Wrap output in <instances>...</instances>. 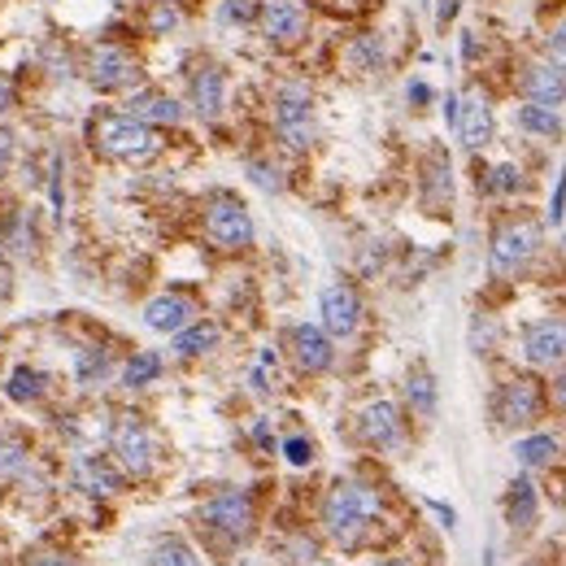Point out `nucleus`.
<instances>
[{"instance_id": "nucleus-21", "label": "nucleus", "mask_w": 566, "mask_h": 566, "mask_svg": "<svg viewBox=\"0 0 566 566\" xmlns=\"http://www.w3.org/2000/svg\"><path fill=\"white\" fill-rule=\"evenodd\" d=\"M514 126L523 131V135H532V140H558L563 135V118L558 110H550V106H514Z\"/></svg>"}, {"instance_id": "nucleus-24", "label": "nucleus", "mask_w": 566, "mask_h": 566, "mask_svg": "<svg viewBox=\"0 0 566 566\" xmlns=\"http://www.w3.org/2000/svg\"><path fill=\"white\" fill-rule=\"evenodd\" d=\"M75 484L84 492L106 497V492H118V470H113L110 462H101V457H79L75 462Z\"/></svg>"}, {"instance_id": "nucleus-34", "label": "nucleus", "mask_w": 566, "mask_h": 566, "mask_svg": "<svg viewBox=\"0 0 566 566\" xmlns=\"http://www.w3.org/2000/svg\"><path fill=\"white\" fill-rule=\"evenodd\" d=\"M545 57H550L554 66H563V70H566V18L550 26V35H545Z\"/></svg>"}, {"instance_id": "nucleus-37", "label": "nucleus", "mask_w": 566, "mask_h": 566, "mask_svg": "<svg viewBox=\"0 0 566 566\" xmlns=\"http://www.w3.org/2000/svg\"><path fill=\"white\" fill-rule=\"evenodd\" d=\"M148 26H153L157 35H166V31H175V26H179V9H175L170 0H162V4L153 9V18H148Z\"/></svg>"}, {"instance_id": "nucleus-41", "label": "nucleus", "mask_w": 566, "mask_h": 566, "mask_svg": "<svg viewBox=\"0 0 566 566\" xmlns=\"http://www.w3.org/2000/svg\"><path fill=\"white\" fill-rule=\"evenodd\" d=\"M457 13H462V0H436V26H450Z\"/></svg>"}, {"instance_id": "nucleus-48", "label": "nucleus", "mask_w": 566, "mask_h": 566, "mask_svg": "<svg viewBox=\"0 0 566 566\" xmlns=\"http://www.w3.org/2000/svg\"><path fill=\"white\" fill-rule=\"evenodd\" d=\"M453 118H457V92L445 97V122H450V126H453Z\"/></svg>"}, {"instance_id": "nucleus-9", "label": "nucleus", "mask_w": 566, "mask_h": 566, "mask_svg": "<svg viewBox=\"0 0 566 566\" xmlns=\"http://www.w3.org/2000/svg\"><path fill=\"white\" fill-rule=\"evenodd\" d=\"M206 231H210V240H214L219 248H226V253H240V248L253 244V219H248L244 201L231 197V192H219V197L210 201V210H206Z\"/></svg>"}, {"instance_id": "nucleus-13", "label": "nucleus", "mask_w": 566, "mask_h": 566, "mask_svg": "<svg viewBox=\"0 0 566 566\" xmlns=\"http://www.w3.org/2000/svg\"><path fill=\"white\" fill-rule=\"evenodd\" d=\"M319 314H323V332L332 340L353 336L357 323H362V297H357V288H353V284H332V288H323Z\"/></svg>"}, {"instance_id": "nucleus-44", "label": "nucleus", "mask_w": 566, "mask_h": 566, "mask_svg": "<svg viewBox=\"0 0 566 566\" xmlns=\"http://www.w3.org/2000/svg\"><path fill=\"white\" fill-rule=\"evenodd\" d=\"M253 441H257L262 450H270V445H275V436H270V423H266V419H257V423H253Z\"/></svg>"}, {"instance_id": "nucleus-12", "label": "nucleus", "mask_w": 566, "mask_h": 566, "mask_svg": "<svg viewBox=\"0 0 566 566\" xmlns=\"http://www.w3.org/2000/svg\"><path fill=\"white\" fill-rule=\"evenodd\" d=\"M288 353H292L297 370H306V375H323V370H332V362H336L332 336H328L323 328H314V323L288 328Z\"/></svg>"}, {"instance_id": "nucleus-31", "label": "nucleus", "mask_w": 566, "mask_h": 566, "mask_svg": "<svg viewBox=\"0 0 566 566\" xmlns=\"http://www.w3.org/2000/svg\"><path fill=\"white\" fill-rule=\"evenodd\" d=\"M450 162H445V153H436L432 157V166H428V201H436V206H445L453 197V179H450Z\"/></svg>"}, {"instance_id": "nucleus-40", "label": "nucleus", "mask_w": 566, "mask_h": 566, "mask_svg": "<svg viewBox=\"0 0 566 566\" xmlns=\"http://www.w3.org/2000/svg\"><path fill=\"white\" fill-rule=\"evenodd\" d=\"M244 18H253V0H231V4H223V22H244Z\"/></svg>"}, {"instance_id": "nucleus-46", "label": "nucleus", "mask_w": 566, "mask_h": 566, "mask_svg": "<svg viewBox=\"0 0 566 566\" xmlns=\"http://www.w3.org/2000/svg\"><path fill=\"white\" fill-rule=\"evenodd\" d=\"M13 297V275H9V266H0V306Z\"/></svg>"}, {"instance_id": "nucleus-38", "label": "nucleus", "mask_w": 566, "mask_h": 566, "mask_svg": "<svg viewBox=\"0 0 566 566\" xmlns=\"http://www.w3.org/2000/svg\"><path fill=\"white\" fill-rule=\"evenodd\" d=\"M566 219V170L558 175V188H554V201H550V223L563 226Z\"/></svg>"}, {"instance_id": "nucleus-10", "label": "nucleus", "mask_w": 566, "mask_h": 566, "mask_svg": "<svg viewBox=\"0 0 566 566\" xmlns=\"http://www.w3.org/2000/svg\"><path fill=\"white\" fill-rule=\"evenodd\" d=\"M523 357L536 370H554L566 366V319L563 314H545L536 323L523 328Z\"/></svg>"}, {"instance_id": "nucleus-26", "label": "nucleus", "mask_w": 566, "mask_h": 566, "mask_svg": "<svg viewBox=\"0 0 566 566\" xmlns=\"http://www.w3.org/2000/svg\"><path fill=\"white\" fill-rule=\"evenodd\" d=\"M4 392H9L18 406H31V401H40V397L48 392V375H44V370H35V366H13V370H9Z\"/></svg>"}, {"instance_id": "nucleus-5", "label": "nucleus", "mask_w": 566, "mask_h": 566, "mask_svg": "<svg viewBox=\"0 0 566 566\" xmlns=\"http://www.w3.org/2000/svg\"><path fill=\"white\" fill-rule=\"evenodd\" d=\"M110 453L126 475H148L157 462V436L140 414H118L110 428Z\"/></svg>"}, {"instance_id": "nucleus-16", "label": "nucleus", "mask_w": 566, "mask_h": 566, "mask_svg": "<svg viewBox=\"0 0 566 566\" xmlns=\"http://www.w3.org/2000/svg\"><path fill=\"white\" fill-rule=\"evenodd\" d=\"M453 131H457L462 148L479 153V148L492 140V131H497L492 106H488L484 97H457V118H453Z\"/></svg>"}, {"instance_id": "nucleus-19", "label": "nucleus", "mask_w": 566, "mask_h": 566, "mask_svg": "<svg viewBox=\"0 0 566 566\" xmlns=\"http://www.w3.org/2000/svg\"><path fill=\"white\" fill-rule=\"evenodd\" d=\"M126 113L140 118L144 126H179L184 122V106L170 97V92H157V88H144V92H131L126 101Z\"/></svg>"}, {"instance_id": "nucleus-14", "label": "nucleus", "mask_w": 566, "mask_h": 566, "mask_svg": "<svg viewBox=\"0 0 566 566\" xmlns=\"http://www.w3.org/2000/svg\"><path fill=\"white\" fill-rule=\"evenodd\" d=\"M357 432L366 445L375 450H401L406 445V428H401V410L392 401H370L362 414H357Z\"/></svg>"}, {"instance_id": "nucleus-29", "label": "nucleus", "mask_w": 566, "mask_h": 566, "mask_svg": "<svg viewBox=\"0 0 566 566\" xmlns=\"http://www.w3.org/2000/svg\"><path fill=\"white\" fill-rule=\"evenodd\" d=\"M153 566H201V558H197V550H192L188 541L162 536V541L153 545Z\"/></svg>"}, {"instance_id": "nucleus-4", "label": "nucleus", "mask_w": 566, "mask_h": 566, "mask_svg": "<svg viewBox=\"0 0 566 566\" xmlns=\"http://www.w3.org/2000/svg\"><path fill=\"white\" fill-rule=\"evenodd\" d=\"M541 253V226L528 223V219H510L492 231V244H488V266L497 275H519L528 270V262Z\"/></svg>"}, {"instance_id": "nucleus-1", "label": "nucleus", "mask_w": 566, "mask_h": 566, "mask_svg": "<svg viewBox=\"0 0 566 566\" xmlns=\"http://www.w3.org/2000/svg\"><path fill=\"white\" fill-rule=\"evenodd\" d=\"M88 140L97 144L101 157L110 162H148L157 153V131L144 126L126 110H101L88 122Z\"/></svg>"}, {"instance_id": "nucleus-11", "label": "nucleus", "mask_w": 566, "mask_h": 566, "mask_svg": "<svg viewBox=\"0 0 566 566\" xmlns=\"http://www.w3.org/2000/svg\"><path fill=\"white\" fill-rule=\"evenodd\" d=\"M262 31L275 48H297L310 31V18H306L301 0H266L262 4Z\"/></svg>"}, {"instance_id": "nucleus-36", "label": "nucleus", "mask_w": 566, "mask_h": 566, "mask_svg": "<svg viewBox=\"0 0 566 566\" xmlns=\"http://www.w3.org/2000/svg\"><path fill=\"white\" fill-rule=\"evenodd\" d=\"M248 179H253L257 188H266V192H279V188H284V179H279V170H275L270 162H248Z\"/></svg>"}, {"instance_id": "nucleus-15", "label": "nucleus", "mask_w": 566, "mask_h": 566, "mask_svg": "<svg viewBox=\"0 0 566 566\" xmlns=\"http://www.w3.org/2000/svg\"><path fill=\"white\" fill-rule=\"evenodd\" d=\"M188 106L197 118H206V122H214L226 106V70L223 66H214V62H206V66H197L192 75H188Z\"/></svg>"}, {"instance_id": "nucleus-6", "label": "nucleus", "mask_w": 566, "mask_h": 566, "mask_svg": "<svg viewBox=\"0 0 566 566\" xmlns=\"http://www.w3.org/2000/svg\"><path fill=\"white\" fill-rule=\"evenodd\" d=\"M92 92L101 97H118V92H140V62L118 48V44H97L88 53V66H84Z\"/></svg>"}, {"instance_id": "nucleus-50", "label": "nucleus", "mask_w": 566, "mask_h": 566, "mask_svg": "<svg viewBox=\"0 0 566 566\" xmlns=\"http://www.w3.org/2000/svg\"><path fill=\"white\" fill-rule=\"evenodd\" d=\"M379 566H410V563H379Z\"/></svg>"}, {"instance_id": "nucleus-25", "label": "nucleus", "mask_w": 566, "mask_h": 566, "mask_svg": "<svg viewBox=\"0 0 566 566\" xmlns=\"http://www.w3.org/2000/svg\"><path fill=\"white\" fill-rule=\"evenodd\" d=\"M384 62H388V53H384V40H379L375 31L353 35V44H348V66H353V70L375 75V70H384Z\"/></svg>"}, {"instance_id": "nucleus-47", "label": "nucleus", "mask_w": 566, "mask_h": 566, "mask_svg": "<svg viewBox=\"0 0 566 566\" xmlns=\"http://www.w3.org/2000/svg\"><path fill=\"white\" fill-rule=\"evenodd\" d=\"M554 401H558V410H566V366L558 370V379H554Z\"/></svg>"}, {"instance_id": "nucleus-20", "label": "nucleus", "mask_w": 566, "mask_h": 566, "mask_svg": "<svg viewBox=\"0 0 566 566\" xmlns=\"http://www.w3.org/2000/svg\"><path fill=\"white\" fill-rule=\"evenodd\" d=\"M506 523L514 528V532H528L532 523H536V514H541V497H536V484L528 479V475H519L510 488H506Z\"/></svg>"}, {"instance_id": "nucleus-23", "label": "nucleus", "mask_w": 566, "mask_h": 566, "mask_svg": "<svg viewBox=\"0 0 566 566\" xmlns=\"http://www.w3.org/2000/svg\"><path fill=\"white\" fill-rule=\"evenodd\" d=\"M219 340H223V332H219V323H188L184 332H175V353L179 357H206V353H214L219 348Z\"/></svg>"}, {"instance_id": "nucleus-22", "label": "nucleus", "mask_w": 566, "mask_h": 566, "mask_svg": "<svg viewBox=\"0 0 566 566\" xmlns=\"http://www.w3.org/2000/svg\"><path fill=\"white\" fill-rule=\"evenodd\" d=\"M406 406H410L419 419H436L441 397H436V379H432L428 366H414V370L406 375Z\"/></svg>"}, {"instance_id": "nucleus-27", "label": "nucleus", "mask_w": 566, "mask_h": 566, "mask_svg": "<svg viewBox=\"0 0 566 566\" xmlns=\"http://www.w3.org/2000/svg\"><path fill=\"white\" fill-rule=\"evenodd\" d=\"M157 375H162V353L153 348H140L122 362V388H148L157 384Z\"/></svg>"}, {"instance_id": "nucleus-2", "label": "nucleus", "mask_w": 566, "mask_h": 566, "mask_svg": "<svg viewBox=\"0 0 566 566\" xmlns=\"http://www.w3.org/2000/svg\"><path fill=\"white\" fill-rule=\"evenodd\" d=\"M375 514H379V492L366 488V484H336L328 492V501H323V528L344 550L362 545V536H366Z\"/></svg>"}, {"instance_id": "nucleus-18", "label": "nucleus", "mask_w": 566, "mask_h": 566, "mask_svg": "<svg viewBox=\"0 0 566 566\" xmlns=\"http://www.w3.org/2000/svg\"><path fill=\"white\" fill-rule=\"evenodd\" d=\"M519 88H523V101H532V106H550V110L566 106V70L554 62H532L523 70Z\"/></svg>"}, {"instance_id": "nucleus-28", "label": "nucleus", "mask_w": 566, "mask_h": 566, "mask_svg": "<svg viewBox=\"0 0 566 566\" xmlns=\"http://www.w3.org/2000/svg\"><path fill=\"white\" fill-rule=\"evenodd\" d=\"M514 457H519V466H528V470L550 466V462L558 457V436H554V432H532V436H523V441L514 445Z\"/></svg>"}, {"instance_id": "nucleus-8", "label": "nucleus", "mask_w": 566, "mask_h": 566, "mask_svg": "<svg viewBox=\"0 0 566 566\" xmlns=\"http://www.w3.org/2000/svg\"><path fill=\"white\" fill-rule=\"evenodd\" d=\"M201 523L219 532L223 541H248L253 536V497L244 488H223L201 506Z\"/></svg>"}, {"instance_id": "nucleus-32", "label": "nucleus", "mask_w": 566, "mask_h": 566, "mask_svg": "<svg viewBox=\"0 0 566 566\" xmlns=\"http://www.w3.org/2000/svg\"><path fill=\"white\" fill-rule=\"evenodd\" d=\"M26 470V445L13 436H0V479H18Z\"/></svg>"}, {"instance_id": "nucleus-35", "label": "nucleus", "mask_w": 566, "mask_h": 566, "mask_svg": "<svg viewBox=\"0 0 566 566\" xmlns=\"http://www.w3.org/2000/svg\"><path fill=\"white\" fill-rule=\"evenodd\" d=\"M284 457H288V466H310V462H314V441L288 436V441H284Z\"/></svg>"}, {"instance_id": "nucleus-17", "label": "nucleus", "mask_w": 566, "mask_h": 566, "mask_svg": "<svg viewBox=\"0 0 566 566\" xmlns=\"http://www.w3.org/2000/svg\"><path fill=\"white\" fill-rule=\"evenodd\" d=\"M188 323H197V306L184 292H162V297H153L144 306V328L157 332V336H175Z\"/></svg>"}, {"instance_id": "nucleus-39", "label": "nucleus", "mask_w": 566, "mask_h": 566, "mask_svg": "<svg viewBox=\"0 0 566 566\" xmlns=\"http://www.w3.org/2000/svg\"><path fill=\"white\" fill-rule=\"evenodd\" d=\"M13 153H18V140H13L9 126H0V175L13 166Z\"/></svg>"}, {"instance_id": "nucleus-3", "label": "nucleus", "mask_w": 566, "mask_h": 566, "mask_svg": "<svg viewBox=\"0 0 566 566\" xmlns=\"http://www.w3.org/2000/svg\"><path fill=\"white\" fill-rule=\"evenodd\" d=\"M275 131H279V140L288 144V148H310L314 144V135H319V126H314V97H310V88L306 84H284L279 92H275Z\"/></svg>"}, {"instance_id": "nucleus-42", "label": "nucleus", "mask_w": 566, "mask_h": 566, "mask_svg": "<svg viewBox=\"0 0 566 566\" xmlns=\"http://www.w3.org/2000/svg\"><path fill=\"white\" fill-rule=\"evenodd\" d=\"M432 510H436V519H441V528H457V514H453V506H445V501H428Z\"/></svg>"}, {"instance_id": "nucleus-49", "label": "nucleus", "mask_w": 566, "mask_h": 566, "mask_svg": "<svg viewBox=\"0 0 566 566\" xmlns=\"http://www.w3.org/2000/svg\"><path fill=\"white\" fill-rule=\"evenodd\" d=\"M35 566H75V563H66V558H44V563H35Z\"/></svg>"}, {"instance_id": "nucleus-33", "label": "nucleus", "mask_w": 566, "mask_h": 566, "mask_svg": "<svg viewBox=\"0 0 566 566\" xmlns=\"http://www.w3.org/2000/svg\"><path fill=\"white\" fill-rule=\"evenodd\" d=\"M523 188V170L519 166H492V175H488V192H501V197H510V192H519Z\"/></svg>"}, {"instance_id": "nucleus-43", "label": "nucleus", "mask_w": 566, "mask_h": 566, "mask_svg": "<svg viewBox=\"0 0 566 566\" xmlns=\"http://www.w3.org/2000/svg\"><path fill=\"white\" fill-rule=\"evenodd\" d=\"M13 106H18V92H13V84L0 75V113H9Z\"/></svg>"}, {"instance_id": "nucleus-7", "label": "nucleus", "mask_w": 566, "mask_h": 566, "mask_svg": "<svg viewBox=\"0 0 566 566\" xmlns=\"http://www.w3.org/2000/svg\"><path fill=\"white\" fill-rule=\"evenodd\" d=\"M541 414H545V392H541V384L528 379V375L506 379V384L497 388V397H492V419H497L501 428H532Z\"/></svg>"}, {"instance_id": "nucleus-45", "label": "nucleus", "mask_w": 566, "mask_h": 566, "mask_svg": "<svg viewBox=\"0 0 566 566\" xmlns=\"http://www.w3.org/2000/svg\"><path fill=\"white\" fill-rule=\"evenodd\" d=\"M410 101H414V106H428V101H432V88H428V84H410Z\"/></svg>"}, {"instance_id": "nucleus-30", "label": "nucleus", "mask_w": 566, "mask_h": 566, "mask_svg": "<svg viewBox=\"0 0 566 566\" xmlns=\"http://www.w3.org/2000/svg\"><path fill=\"white\" fill-rule=\"evenodd\" d=\"M106 375H110V353L106 348H84L75 357V379L79 384H101Z\"/></svg>"}]
</instances>
